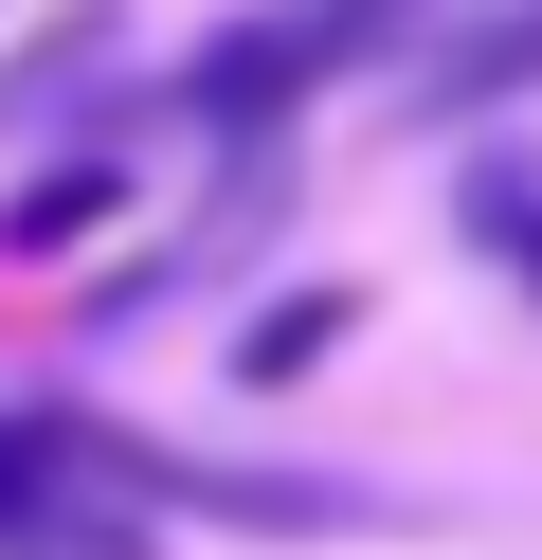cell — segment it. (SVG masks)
Segmentation results:
<instances>
[{"label":"cell","instance_id":"cell-2","mask_svg":"<svg viewBox=\"0 0 542 560\" xmlns=\"http://www.w3.org/2000/svg\"><path fill=\"white\" fill-rule=\"evenodd\" d=\"M0 560H163L145 542V488H108L55 398L0 416Z\"/></svg>","mask_w":542,"mask_h":560},{"label":"cell","instance_id":"cell-1","mask_svg":"<svg viewBox=\"0 0 542 560\" xmlns=\"http://www.w3.org/2000/svg\"><path fill=\"white\" fill-rule=\"evenodd\" d=\"M397 19H416V0H253L235 37H199L181 109H199V127H235V145H272V127L308 109V91H344L361 55L397 37Z\"/></svg>","mask_w":542,"mask_h":560},{"label":"cell","instance_id":"cell-3","mask_svg":"<svg viewBox=\"0 0 542 560\" xmlns=\"http://www.w3.org/2000/svg\"><path fill=\"white\" fill-rule=\"evenodd\" d=\"M108 218H127V163H108V145H72L55 182H19V199H0V271H72Z\"/></svg>","mask_w":542,"mask_h":560},{"label":"cell","instance_id":"cell-5","mask_svg":"<svg viewBox=\"0 0 542 560\" xmlns=\"http://www.w3.org/2000/svg\"><path fill=\"white\" fill-rule=\"evenodd\" d=\"M506 271H524V290H542V218H524V235H506Z\"/></svg>","mask_w":542,"mask_h":560},{"label":"cell","instance_id":"cell-4","mask_svg":"<svg viewBox=\"0 0 542 560\" xmlns=\"http://www.w3.org/2000/svg\"><path fill=\"white\" fill-rule=\"evenodd\" d=\"M344 343H361V290H272V307L235 326V380H253V398H289V380L344 362Z\"/></svg>","mask_w":542,"mask_h":560}]
</instances>
